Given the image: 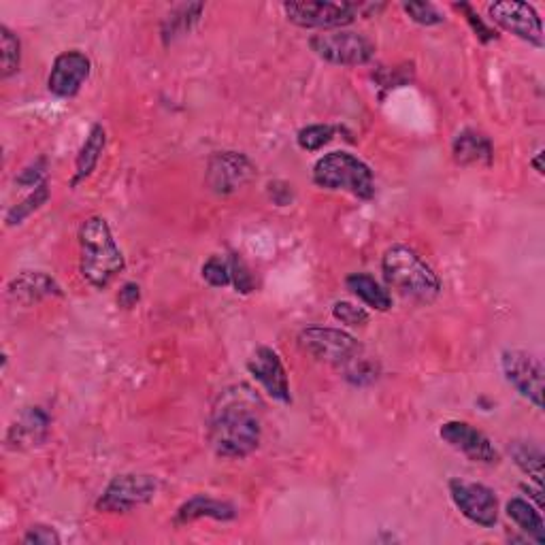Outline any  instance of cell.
<instances>
[{
	"mask_svg": "<svg viewBox=\"0 0 545 545\" xmlns=\"http://www.w3.org/2000/svg\"><path fill=\"white\" fill-rule=\"evenodd\" d=\"M262 441V424L252 405L226 392L220 407L213 409L209 422V445L216 456L241 460L254 454Z\"/></svg>",
	"mask_w": 545,
	"mask_h": 545,
	"instance_id": "6da1fadb",
	"label": "cell"
},
{
	"mask_svg": "<svg viewBox=\"0 0 545 545\" xmlns=\"http://www.w3.org/2000/svg\"><path fill=\"white\" fill-rule=\"evenodd\" d=\"M79 273L94 290H107L126 269L113 230L103 216L86 218L79 226Z\"/></svg>",
	"mask_w": 545,
	"mask_h": 545,
	"instance_id": "7a4b0ae2",
	"label": "cell"
},
{
	"mask_svg": "<svg viewBox=\"0 0 545 545\" xmlns=\"http://www.w3.org/2000/svg\"><path fill=\"white\" fill-rule=\"evenodd\" d=\"M382 275L390 290L416 303H433L441 294V279L414 247L396 243L382 256Z\"/></svg>",
	"mask_w": 545,
	"mask_h": 545,
	"instance_id": "3957f363",
	"label": "cell"
},
{
	"mask_svg": "<svg viewBox=\"0 0 545 545\" xmlns=\"http://www.w3.org/2000/svg\"><path fill=\"white\" fill-rule=\"evenodd\" d=\"M313 184L328 192H345L358 201L375 196V175L365 160L352 152H330L313 164Z\"/></svg>",
	"mask_w": 545,
	"mask_h": 545,
	"instance_id": "277c9868",
	"label": "cell"
},
{
	"mask_svg": "<svg viewBox=\"0 0 545 545\" xmlns=\"http://www.w3.org/2000/svg\"><path fill=\"white\" fill-rule=\"evenodd\" d=\"M290 24L305 30H341L362 15V3H328V0H290L282 5Z\"/></svg>",
	"mask_w": 545,
	"mask_h": 545,
	"instance_id": "5b68a950",
	"label": "cell"
},
{
	"mask_svg": "<svg viewBox=\"0 0 545 545\" xmlns=\"http://www.w3.org/2000/svg\"><path fill=\"white\" fill-rule=\"evenodd\" d=\"M158 494V480L150 473H122L107 484L94 507L98 514H128L152 503Z\"/></svg>",
	"mask_w": 545,
	"mask_h": 545,
	"instance_id": "8992f818",
	"label": "cell"
},
{
	"mask_svg": "<svg viewBox=\"0 0 545 545\" xmlns=\"http://www.w3.org/2000/svg\"><path fill=\"white\" fill-rule=\"evenodd\" d=\"M309 47L320 60L337 66H362L375 56V45L369 37L345 28L318 32L309 39Z\"/></svg>",
	"mask_w": 545,
	"mask_h": 545,
	"instance_id": "52a82bcc",
	"label": "cell"
},
{
	"mask_svg": "<svg viewBox=\"0 0 545 545\" xmlns=\"http://www.w3.org/2000/svg\"><path fill=\"white\" fill-rule=\"evenodd\" d=\"M299 345L303 352L316 360L343 369L362 356V345L358 339L341 328L307 326L299 333Z\"/></svg>",
	"mask_w": 545,
	"mask_h": 545,
	"instance_id": "ba28073f",
	"label": "cell"
},
{
	"mask_svg": "<svg viewBox=\"0 0 545 545\" xmlns=\"http://www.w3.org/2000/svg\"><path fill=\"white\" fill-rule=\"evenodd\" d=\"M501 371L520 396L533 403L535 409H543V365L535 354L509 348L501 354Z\"/></svg>",
	"mask_w": 545,
	"mask_h": 545,
	"instance_id": "9c48e42d",
	"label": "cell"
},
{
	"mask_svg": "<svg viewBox=\"0 0 545 545\" xmlns=\"http://www.w3.org/2000/svg\"><path fill=\"white\" fill-rule=\"evenodd\" d=\"M450 499L454 507L465 516L469 522L482 526V528H494L499 522V499L492 488L467 482V480H450L448 484Z\"/></svg>",
	"mask_w": 545,
	"mask_h": 545,
	"instance_id": "30bf717a",
	"label": "cell"
},
{
	"mask_svg": "<svg viewBox=\"0 0 545 545\" xmlns=\"http://www.w3.org/2000/svg\"><path fill=\"white\" fill-rule=\"evenodd\" d=\"M488 15L494 24L509 32V35L537 49H543V22L533 5L520 3V0H503V3H492L488 7Z\"/></svg>",
	"mask_w": 545,
	"mask_h": 545,
	"instance_id": "8fae6325",
	"label": "cell"
},
{
	"mask_svg": "<svg viewBox=\"0 0 545 545\" xmlns=\"http://www.w3.org/2000/svg\"><path fill=\"white\" fill-rule=\"evenodd\" d=\"M256 175L252 160L241 152H216L207 162L205 181L211 192L220 196L235 194L250 184Z\"/></svg>",
	"mask_w": 545,
	"mask_h": 545,
	"instance_id": "7c38bea8",
	"label": "cell"
},
{
	"mask_svg": "<svg viewBox=\"0 0 545 545\" xmlns=\"http://www.w3.org/2000/svg\"><path fill=\"white\" fill-rule=\"evenodd\" d=\"M247 373L256 379V382L262 386V390L267 392L273 401L282 405L292 403L288 371L284 367L282 356H279L273 348L260 345V348L250 356V360H247Z\"/></svg>",
	"mask_w": 545,
	"mask_h": 545,
	"instance_id": "4fadbf2b",
	"label": "cell"
},
{
	"mask_svg": "<svg viewBox=\"0 0 545 545\" xmlns=\"http://www.w3.org/2000/svg\"><path fill=\"white\" fill-rule=\"evenodd\" d=\"M90 73V58L79 49H69L56 56L52 71L47 75V90L58 98H73L86 86Z\"/></svg>",
	"mask_w": 545,
	"mask_h": 545,
	"instance_id": "5bb4252c",
	"label": "cell"
},
{
	"mask_svg": "<svg viewBox=\"0 0 545 545\" xmlns=\"http://www.w3.org/2000/svg\"><path fill=\"white\" fill-rule=\"evenodd\" d=\"M439 437L452 450L465 454L471 462H480V465H494V462H499V452L494 448V443L469 422H443L439 426Z\"/></svg>",
	"mask_w": 545,
	"mask_h": 545,
	"instance_id": "9a60e30c",
	"label": "cell"
},
{
	"mask_svg": "<svg viewBox=\"0 0 545 545\" xmlns=\"http://www.w3.org/2000/svg\"><path fill=\"white\" fill-rule=\"evenodd\" d=\"M7 292L15 303L26 305V307H32V305H37L47 299H60V296H64L62 286L56 282V277H52L45 271L18 273L9 282Z\"/></svg>",
	"mask_w": 545,
	"mask_h": 545,
	"instance_id": "2e32d148",
	"label": "cell"
},
{
	"mask_svg": "<svg viewBox=\"0 0 545 545\" xmlns=\"http://www.w3.org/2000/svg\"><path fill=\"white\" fill-rule=\"evenodd\" d=\"M49 426H52V420L41 407H26L20 418L9 426L5 437L7 448L18 452L43 445L49 435Z\"/></svg>",
	"mask_w": 545,
	"mask_h": 545,
	"instance_id": "e0dca14e",
	"label": "cell"
},
{
	"mask_svg": "<svg viewBox=\"0 0 545 545\" xmlns=\"http://www.w3.org/2000/svg\"><path fill=\"white\" fill-rule=\"evenodd\" d=\"M237 507L228 501H220L207 497V494H196V497L181 503L175 511L173 524L175 526H186L198 520H218V522H230L237 518Z\"/></svg>",
	"mask_w": 545,
	"mask_h": 545,
	"instance_id": "ac0fdd59",
	"label": "cell"
},
{
	"mask_svg": "<svg viewBox=\"0 0 545 545\" xmlns=\"http://www.w3.org/2000/svg\"><path fill=\"white\" fill-rule=\"evenodd\" d=\"M107 145V130L103 124H92L90 132L86 135V141L81 143L77 158H75V173L71 179V186L77 188L81 181H86L101 162V156Z\"/></svg>",
	"mask_w": 545,
	"mask_h": 545,
	"instance_id": "d6986e66",
	"label": "cell"
},
{
	"mask_svg": "<svg viewBox=\"0 0 545 545\" xmlns=\"http://www.w3.org/2000/svg\"><path fill=\"white\" fill-rule=\"evenodd\" d=\"M452 156L456 164H462V167H469V164H490L494 158V147L484 132L467 128L458 132V137L454 139Z\"/></svg>",
	"mask_w": 545,
	"mask_h": 545,
	"instance_id": "ffe728a7",
	"label": "cell"
},
{
	"mask_svg": "<svg viewBox=\"0 0 545 545\" xmlns=\"http://www.w3.org/2000/svg\"><path fill=\"white\" fill-rule=\"evenodd\" d=\"M345 288H348L362 305L373 311L384 313L392 309V294L369 273L348 275L345 277Z\"/></svg>",
	"mask_w": 545,
	"mask_h": 545,
	"instance_id": "44dd1931",
	"label": "cell"
},
{
	"mask_svg": "<svg viewBox=\"0 0 545 545\" xmlns=\"http://www.w3.org/2000/svg\"><path fill=\"white\" fill-rule=\"evenodd\" d=\"M507 516L528 539L537 545H545V524L539 507L522 497H514L507 501Z\"/></svg>",
	"mask_w": 545,
	"mask_h": 545,
	"instance_id": "7402d4cb",
	"label": "cell"
},
{
	"mask_svg": "<svg viewBox=\"0 0 545 545\" xmlns=\"http://www.w3.org/2000/svg\"><path fill=\"white\" fill-rule=\"evenodd\" d=\"M203 11H205L203 3H192V5H179V7H175L167 15V18H164L162 28H160V35H162L164 45H171L177 39L186 37L188 32L198 24V20H201Z\"/></svg>",
	"mask_w": 545,
	"mask_h": 545,
	"instance_id": "603a6c76",
	"label": "cell"
},
{
	"mask_svg": "<svg viewBox=\"0 0 545 545\" xmlns=\"http://www.w3.org/2000/svg\"><path fill=\"white\" fill-rule=\"evenodd\" d=\"M511 458H514L516 467L531 477L537 488H543V452L537 443L531 441H514L509 448Z\"/></svg>",
	"mask_w": 545,
	"mask_h": 545,
	"instance_id": "cb8c5ba5",
	"label": "cell"
},
{
	"mask_svg": "<svg viewBox=\"0 0 545 545\" xmlns=\"http://www.w3.org/2000/svg\"><path fill=\"white\" fill-rule=\"evenodd\" d=\"M0 75L3 79L20 73L22 66V41L9 26H0Z\"/></svg>",
	"mask_w": 545,
	"mask_h": 545,
	"instance_id": "d4e9b609",
	"label": "cell"
},
{
	"mask_svg": "<svg viewBox=\"0 0 545 545\" xmlns=\"http://www.w3.org/2000/svg\"><path fill=\"white\" fill-rule=\"evenodd\" d=\"M49 196H52V192H49V184L47 181H43V184H39L35 190H32L24 201L15 203L5 216V224L11 228V226H20L24 224V220H28L32 213H37L47 201Z\"/></svg>",
	"mask_w": 545,
	"mask_h": 545,
	"instance_id": "484cf974",
	"label": "cell"
},
{
	"mask_svg": "<svg viewBox=\"0 0 545 545\" xmlns=\"http://www.w3.org/2000/svg\"><path fill=\"white\" fill-rule=\"evenodd\" d=\"M335 139V128L330 124H311L296 132V143L305 152H320L324 145Z\"/></svg>",
	"mask_w": 545,
	"mask_h": 545,
	"instance_id": "4316f807",
	"label": "cell"
},
{
	"mask_svg": "<svg viewBox=\"0 0 545 545\" xmlns=\"http://www.w3.org/2000/svg\"><path fill=\"white\" fill-rule=\"evenodd\" d=\"M201 275L211 288L233 286V275H230V262L224 256H211L201 269Z\"/></svg>",
	"mask_w": 545,
	"mask_h": 545,
	"instance_id": "83f0119b",
	"label": "cell"
},
{
	"mask_svg": "<svg viewBox=\"0 0 545 545\" xmlns=\"http://www.w3.org/2000/svg\"><path fill=\"white\" fill-rule=\"evenodd\" d=\"M403 11L409 15L411 22L426 28L441 26L445 22L441 9L433 3H403Z\"/></svg>",
	"mask_w": 545,
	"mask_h": 545,
	"instance_id": "f1b7e54d",
	"label": "cell"
},
{
	"mask_svg": "<svg viewBox=\"0 0 545 545\" xmlns=\"http://www.w3.org/2000/svg\"><path fill=\"white\" fill-rule=\"evenodd\" d=\"M333 318L345 326H365L369 324L371 320V313L365 309V307H360L356 303H350V301H337L333 305Z\"/></svg>",
	"mask_w": 545,
	"mask_h": 545,
	"instance_id": "f546056e",
	"label": "cell"
},
{
	"mask_svg": "<svg viewBox=\"0 0 545 545\" xmlns=\"http://www.w3.org/2000/svg\"><path fill=\"white\" fill-rule=\"evenodd\" d=\"M228 262H230V275H233L235 290L241 292V294L254 292V288H256L254 275H252L250 267H247V264H245V260L239 254H230Z\"/></svg>",
	"mask_w": 545,
	"mask_h": 545,
	"instance_id": "4dcf8cb0",
	"label": "cell"
},
{
	"mask_svg": "<svg viewBox=\"0 0 545 545\" xmlns=\"http://www.w3.org/2000/svg\"><path fill=\"white\" fill-rule=\"evenodd\" d=\"M454 7H456L460 13H465V18H467L471 30L475 32V37L480 39L482 43H492V41H497V39H499L497 32H494V30L480 18V15L475 13V9H473L471 5L460 3V5H454Z\"/></svg>",
	"mask_w": 545,
	"mask_h": 545,
	"instance_id": "1f68e13d",
	"label": "cell"
},
{
	"mask_svg": "<svg viewBox=\"0 0 545 545\" xmlns=\"http://www.w3.org/2000/svg\"><path fill=\"white\" fill-rule=\"evenodd\" d=\"M60 535L54 526H45V524H37L30 526L26 535L22 537V543L26 545H60Z\"/></svg>",
	"mask_w": 545,
	"mask_h": 545,
	"instance_id": "d6a6232c",
	"label": "cell"
},
{
	"mask_svg": "<svg viewBox=\"0 0 545 545\" xmlns=\"http://www.w3.org/2000/svg\"><path fill=\"white\" fill-rule=\"evenodd\" d=\"M45 173H47V160L39 158V160L32 162L30 167H26L18 177H15V181L26 188H37L45 181Z\"/></svg>",
	"mask_w": 545,
	"mask_h": 545,
	"instance_id": "836d02e7",
	"label": "cell"
},
{
	"mask_svg": "<svg viewBox=\"0 0 545 545\" xmlns=\"http://www.w3.org/2000/svg\"><path fill=\"white\" fill-rule=\"evenodd\" d=\"M139 303H141V286L135 282L122 284L118 292V305L128 311V309H135Z\"/></svg>",
	"mask_w": 545,
	"mask_h": 545,
	"instance_id": "e575fe53",
	"label": "cell"
},
{
	"mask_svg": "<svg viewBox=\"0 0 545 545\" xmlns=\"http://www.w3.org/2000/svg\"><path fill=\"white\" fill-rule=\"evenodd\" d=\"M269 196H271V201L275 205L284 207V205L292 203L294 192H292V186L286 184V181H271V184H269Z\"/></svg>",
	"mask_w": 545,
	"mask_h": 545,
	"instance_id": "d590c367",
	"label": "cell"
},
{
	"mask_svg": "<svg viewBox=\"0 0 545 545\" xmlns=\"http://www.w3.org/2000/svg\"><path fill=\"white\" fill-rule=\"evenodd\" d=\"M543 156H545V154H543V147H539V150L535 152V156L531 158V167H533V169L537 171V175H541V177L545 175V167H543Z\"/></svg>",
	"mask_w": 545,
	"mask_h": 545,
	"instance_id": "8d00e7d4",
	"label": "cell"
}]
</instances>
